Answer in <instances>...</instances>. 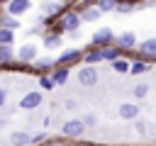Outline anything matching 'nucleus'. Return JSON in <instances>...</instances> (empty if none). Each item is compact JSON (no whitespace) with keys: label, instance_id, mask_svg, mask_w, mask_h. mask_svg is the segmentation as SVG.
<instances>
[{"label":"nucleus","instance_id":"34","mask_svg":"<svg viewBox=\"0 0 156 146\" xmlns=\"http://www.w3.org/2000/svg\"><path fill=\"white\" fill-rule=\"evenodd\" d=\"M95 2H98V0H80L78 5H80V7H90V5H95Z\"/></svg>","mask_w":156,"mask_h":146},{"label":"nucleus","instance_id":"33","mask_svg":"<svg viewBox=\"0 0 156 146\" xmlns=\"http://www.w3.org/2000/svg\"><path fill=\"white\" fill-rule=\"evenodd\" d=\"M136 131H139V134H146V124H144V122H136Z\"/></svg>","mask_w":156,"mask_h":146},{"label":"nucleus","instance_id":"17","mask_svg":"<svg viewBox=\"0 0 156 146\" xmlns=\"http://www.w3.org/2000/svg\"><path fill=\"white\" fill-rule=\"evenodd\" d=\"M10 144L12 146H32V136L27 131H12L10 134Z\"/></svg>","mask_w":156,"mask_h":146},{"label":"nucleus","instance_id":"31","mask_svg":"<svg viewBox=\"0 0 156 146\" xmlns=\"http://www.w3.org/2000/svg\"><path fill=\"white\" fill-rule=\"evenodd\" d=\"M5 102H7V90H5V85H0V109L5 107Z\"/></svg>","mask_w":156,"mask_h":146},{"label":"nucleus","instance_id":"26","mask_svg":"<svg viewBox=\"0 0 156 146\" xmlns=\"http://www.w3.org/2000/svg\"><path fill=\"white\" fill-rule=\"evenodd\" d=\"M95 5H98V10L105 15V12H115V7H117V0H98Z\"/></svg>","mask_w":156,"mask_h":146},{"label":"nucleus","instance_id":"4","mask_svg":"<svg viewBox=\"0 0 156 146\" xmlns=\"http://www.w3.org/2000/svg\"><path fill=\"white\" fill-rule=\"evenodd\" d=\"M83 61V49H66L58 58H56V66H66L71 68L73 63H80Z\"/></svg>","mask_w":156,"mask_h":146},{"label":"nucleus","instance_id":"29","mask_svg":"<svg viewBox=\"0 0 156 146\" xmlns=\"http://www.w3.org/2000/svg\"><path fill=\"white\" fill-rule=\"evenodd\" d=\"M83 124H85V127H98V117H95L93 112H88V114L83 117Z\"/></svg>","mask_w":156,"mask_h":146},{"label":"nucleus","instance_id":"15","mask_svg":"<svg viewBox=\"0 0 156 146\" xmlns=\"http://www.w3.org/2000/svg\"><path fill=\"white\" fill-rule=\"evenodd\" d=\"M78 15H80V19L83 22H95V19H100V10H98V5H90V7H80L78 10Z\"/></svg>","mask_w":156,"mask_h":146},{"label":"nucleus","instance_id":"7","mask_svg":"<svg viewBox=\"0 0 156 146\" xmlns=\"http://www.w3.org/2000/svg\"><path fill=\"white\" fill-rule=\"evenodd\" d=\"M39 105H41V92L39 90H32V92L22 95V100H20V109H37Z\"/></svg>","mask_w":156,"mask_h":146},{"label":"nucleus","instance_id":"11","mask_svg":"<svg viewBox=\"0 0 156 146\" xmlns=\"http://www.w3.org/2000/svg\"><path fill=\"white\" fill-rule=\"evenodd\" d=\"M117 112H119L122 119L129 122V119H136V117H139V105H136V102H122Z\"/></svg>","mask_w":156,"mask_h":146},{"label":"nucleus","instance_id":"24","mask_svg":"<svg viewBox=\"0 0 156 146\" xmlns=\"http://www.w3.org/2000/svg\"><path fill=\"white\" fill-rule=\"evenodd\" d=\"M2 44H15V29L0 27V46H2Z\"/></svg>","mask_w":156,"mask_h":146},{"label":"nucleus","instance_id":"21","mask_svg":"<svg viewBox=\"0 0 156 146\" xmlns=\"http://www.w3.org/2000/svg\"><path fill=\"white\" fill-rule=\"evenodd\" d=\"M51 78H54V83H56V85H63V83L68 80V68H66V66H54Z\"/></svg>","mask_w":156,"mask_h":146},{"label":"nucleus","instance_id":"28","mask_svg":"<svg viewBox=\"0 0 156 146\" xmlns=\"http://www.w3.org/2000/svg\"><path fill=\"white\" fill-rule=\"evenodd\" d=\"M136 5H132V2H122V0H117V7H115V12H119V15H127V12H132Z\"/></svg>","mask_w":156,"mask_h":146},{"label":"nucleus","instance_id":"3","mask_svg":"<svg viewBox=\"0 0 156 146\" xmlns=\"http://www.w3.org/2000/svg\"><path fill=\"white\" fill-rule=\"evenodd\" d=\"M83 131H85L83 119H68V122H63V124H61V134H63V136H68V139H80V136H83Z\"/></svg>","mask_w":156,"mask_h":146},{"label":"nucleus","instance_id":"5","mask_svg":"<svg viewBox=\"0 0 156 146\" xmlns=\"http://www.w3.org/2000/svg\"><path fill=\"white\" fill-rule=\"evenodd\" d=\"M78 83H80L83 88L98 85V71H95V66H83V68L78 71Z\"/></svg>","mask_w":156,"mask_h":146},{"label":"nucleus","instance_id":"23","mask_svg":"<svg viewBox=\"0 0 156 146\" xmlns=\"http://www.w3.org/2000/svg\"><path fill=\"white\" fill-rule=\"evenodd\" d=\"M129 66H132V61H129L127 56H119V58L112 61V68H115L117 73H129Z\"/></svg>","mask_w":156,"mask_h":146},{"label":"nucleus","instance_id":"32","mask_svg":"<svg viewBox=\"0 0 156 146\" xmlns=\"http://www.w3.org/2000/svg\"><path fill=\"white\" fill-rule=\"evenodd\" d=\"M76 107H78L76 100H66V109H76Z\"/></svg>","mask_w":156,"mask_h":146},{"label":"nucleus","instance_id":"13","mask_svg":"<svg viewBox=\"0 0 156 146\" xmlns=\"http://www.w3.org/2000/svg\"><path fill=\"white\" fill-rule=\"evenodd\" d=\"M41 44H44L46 49H56V46H61V32H54V29L44 32V36H41Z\"/></svg>","mask_w":156,"mask_h":146},{"label":"nucleus","instance_id":"19","mask_svg":"<svg viewBox=\"0 0 156 146\" xmlns=\"http://www.w3.org/2000/svg\"><path fill=\"white\" fill-rule=\"evenodd\" d=\"M149 68H151V63H146V58H141V56H139V58H134V61H132L129 73H132V75H141V73H146Z\"/></svg>","mask_w":156,"mask_h":146},{"label":"nucleus","instance_id":"9","mask_svg":"<svg viewBox=\"0 0 156 146\" xmlns=\"http://www.w3.org/2000/svg\"><path fill=\"white\" fill-rule=\"evenodd\" d=\"M139 56L146 58V61L156 58V36H149V39H144L139 44Z\"/></svg>","mask_w":156,"mask_h":146},{"label":"nucleus","instance_id":"8","mask_svg":"<svg viewBox=\"0 0 156 146\" xmlns=\"http://www.w3.org/2000/svg\"><path fill=\"white\" fill-rule=\"evenodd\" d=\"M17 61H22V63H34L37 61V46L34 44H22L20 46V51H17Z\"/></svg>","mask_w":156,"mask_h":146},{"label":"nucleus","instance_id":"2","mask_svg":"<svg viewBox=\"0 0 156 146\" xmlns=\"http://www.w3.org/2000/svg\"><path fill=\"white\" fill-rule=\"evenodd\" d=\"M115 32L110 29V27H100V29H95L93 32V36H90V44L93 46H98V49H105V46H110V44H115Z\"/></svg>","mask_w":156,"mask_h":146},{"label":"nucleus","instance_id":"39","mask_svg":"<svg viewBox=\"0 0 156 146\" xmlns=\"http://www.w3.org/2000/svg\"><path fill=\"white\" fill-rule=\"evenodd\" d=\"M5 2H7V0H0V5H5Z\"/></svg>","mask_w":156,"mask_h":146},{"label":"nucleus","instance_id":"16","mask_svg":"<svg viewBox=\"0 0 156 146\" xmlns=\"http://www.w3.org/2000/svg\"><path fill=\"white\" fill-rule=\"evenodd\" d=\"M66 7L63 5H58V2H54V0H46L44 5H41V15L44 17H54V15H61Z\"/></svg>","mask_w":156,"mask_h":146},{"label":"nucleus","instance_id":"30","mask_svg":"<svg viewBox=\"0 0 156 146\" xmlns=\"http://www.w3.org/2000/svg\"><path fill=\"white\" fill-rule=\"evenodd\" d=\"M46 136H49L46 131H39V134H34V136H32V146H39V144H44V141H46Z\"/></svg>","mask_w":156,"mask_h":146},{"label":"nucleus","instance_id":"20","mask_svg":"<svg viewBox=\"0 0 156 146\" xmlns=\"http://www.w3.org/2000/svg\"><path fill=\"white\" fill-rule=\"evenodd\" d=\"M0 27H7V29H17V27H20V19H17L15 15H10V12H5V10L0 7Z\"/></svg>","mask_w":156,"mask_h":146},{"label":"nucleus","instance_id":"12","mask_svg":"<svg viewBox=\"0 0 156 146\" xmlns=\"http://www.w3.org/2000/svg\"><path fill=\"white\" fill-rule=\"evenodd\" d=\"M83 61L88 63V66H93V63H100L102 61V49H98V46H88V49H83Z\"/></svg>","mask_w":156,"mask_h":146},{"label":"nucleus","instance_id":"36","mask_svg":"<svg viewBox=\"0 0 156 146\" xmlns=\"http://www.w3.org/2000/svg\"><path fill=\"white\" fill-rule=\"evenodd\" d=\"M122 2H132V5H139V2H144V0H122Z\"/></svg>","mask_w":156,"mask_h":146},{"label":"nucleus","instance_id":"37","mask_svg":"<svg viewBox=\"0 0 156 146\" xmlns=\"http://www.w3.org/2000/svg\"><path fill=\"white\" fill-rule=\"evenodd\" d=\"M39 146H58V144H56V141H49V144L44 141V144H39Z\"/></svg>","mask_w":156,"mask_h":146},{"label":"nucleus","instance_id":"25","mask_svg":"<svg viewBox=\"0 0 156 146\" xmlns=\"http://www.w3.org/2000/svg\"><path fill=\"white\" fill-rule=\"evenodd\" d=\"M39 88H41V90H54V88H56V83H54L51 73H44V75H39Z\"/></svg>","mask_w":156,"mask_h":146},{"label":"nucleus","instance_id":"35","mask_svg":"<svg viewBox=\"0 0 156 146\" xmlns=\"http://www.w3.org/2000/svg\"><path fill=\"white\" fill-rule=\"evenodd\" d=\"M68 36H71V39H78V36H80V32H78V29H73V32H68Z\"/></svg>","mask_w":156,"mask_h":146},{"label":"nucleus","instance_id":"6","mask_svg":"<svg viewBox=\"0 0 156 146\" xmlns=\"http://www.w3.org/2000/svg\"><path fill=\"white\" fill-rule=\"evenodd\" d=\"M29 7H32V0H7L2 10L10 12V15H15V17H20V15L29 12Z\"/></svg>","mask_w":156,"mask_h":146},{"label":"nucleus","instance_id":"10","mask_svg":"<svg viewBox=\"0 0 156 146\" xmlns=\"http://www.w3.org/2000/svg\"><path fill=\"white\" fill-rule=\"evenodd\" d=\"M115 44H117L122 51H132V49L136 46V34H134V32H124V34H119V36L115 39Z\"/></svg>","mask_w":156,"mask_h":146},{"label":"nucleus","instance_id":"22","mask_svg":"<svg viewBox=\"0 0 156 146\" xmlns=\"http://www.w3.org/2000/svg\"><path fill=\"white\" fill-rule=\"evenodd\" d=\"M12 61H15L12 44H2V46H0V66H5V63H12Z\"/></svg>","mask_w":156,"mask_h":146},{"label":"nucleus","instance_id":"14","mask_svg":"<svg viewBox=\"0 0 156 146\" xmlns=\"http://www.w3.org/2000/svg\"><path fill=\"white\" fill-rule=\"evenodd\" d=\"M54 66H56V61H54V58H37V61H34V66H32V71H37L39 75H44V73H51V71H54Z\"/></svg>","mask_w":156,"mask_h":146},{"label":"nucleus","instance_id":"27","mask_svg":"<svg viewBox=\"0 0 156 146\" xmlns=\"http://www.w3.org/2000/svg\"><path fill=\"white\" fill-rule=\"evenodd\" d=\"M146 95H149V85H146V83H136V85H134V97L141 100V97H146Z\"/></svg>","mask_w":156,"mask_h":146},{"label":"nucleus","instance_id":"38","mask_svg":"<svg viewBox=\"0 0 156 146\" xmlns=\"http://www.w3.org/2000/svg\"><path fill=\"white\" fill-rule=\"evenodd\" d=\"M5 124H7V119H5V117H0V129H2Z\"/></svg>","mask_w":156,"mask_h":146},{"label":"nucleus","instance_id":"1","mask_svg":"<svg viewBox=\"0 0 156 146\" xmlns=\"http://www.w3.org/2000/svg\"><path fill=\"white\" fill-rule=\"evenodd\" d=\"M80 15L76 12V10H63L56 19H54V24H51V29L54 32H61V34H68V32H73V29H78L80 27Z\"/></svg>","mask_w":156,"mask_h":146},{"label":"nucleus","instance_id":"18","mask_svg":"<svg viewBox=\"0 0 156 146\" xmlns=\"http://www.w3.org/2000/svg\"><path fill=\"white\" fill-rule=\"evenodd\" d=\"M119 56H124V51L117 46V44H110V46H105L102 49V61H115V58H119Z\"/></svg>","mask_w":156,"mask_h":146}]
</instances>
